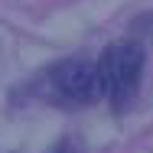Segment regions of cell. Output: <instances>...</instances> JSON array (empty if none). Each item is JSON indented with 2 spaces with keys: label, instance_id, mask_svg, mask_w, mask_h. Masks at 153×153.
<instances>
[{
  "label": "cell",
  "instance_id": "cell-1",
  "mask_svg": "<svg viewBox=\"0 0 153 153\" xmlns=\"http://www.w3.org/2000/svg\"><path fill=\"white\" fill-rule=\"evenodd\" d=\"M42 98L52 104H91L104 94V82H101V68L98 62H59L42 75Z\"/></svg>",
  "mask_w": 153,
  "mask_h": 153
},
{
  "label": "cell",
  "instance_id": "cell-2",
  "mask_svg": "<svg viewBox=\"0 0 153 153\" xmlns=\"http://www.w3.org/2000/svg\"><path fill=\"white\" fill-rule=\"evenodd\" d=\"M143 62H147L143 46H137V42H114L101 56L98 68H101L104 94L111 98V108L114 111L130 108V101L137 98L140 78H143Z\"/></svg>",
  "mask_w": 153,
  "mask_h": 153
}]
</instances>
